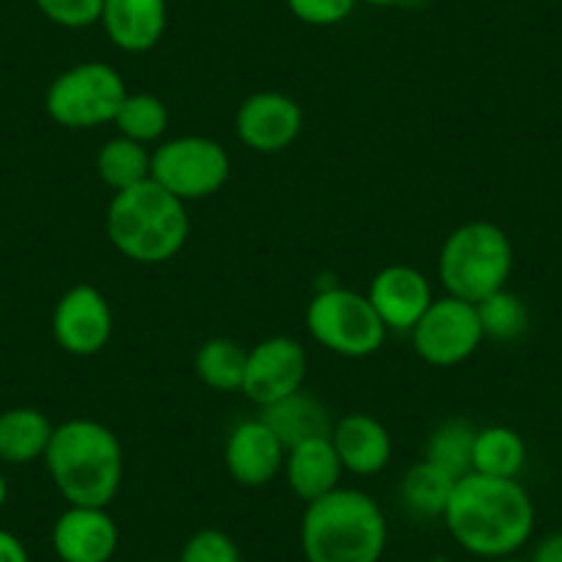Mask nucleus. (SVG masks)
Masks as SVG:
<instances>
[{
  "instance_id": "1",
  "label": "nucleus",
  "mask_w": 562,
  "mask_h": 562,
  "mask_svg": "<svg viewBox=\"0 0 562 562\" xmlns=\"http://www.w3.org/2000/svg\"><path fill=\"white\" fill-rule=\"evenodd\" d=\"M445 527L463 551L483 560L513 557L535 529V505L518 480L469 472L452 488Z\"/></svg>"
},
{
  "instance_id": "2",
  "label": "nucleus",
  "mask_w": 562,
  "mask_h": 562,
  "mask_svg": "<svg viewBox=\"0 0 562 562\" xmlns=\"http://www.w3.org/2000/svg\"><path fill=\"white\" fill-rule=\"evenodd\" d=\"M45 467L69 505L108 507L124 480L122 441L102 422L67 419L53 430Z\"/></svg>"
},
{
  "instance_id": "3",
  "label": "nucleus",
  "mask_w": 562,
  "mask_h": 562,
  "mask_svg": "<svg viewBox=\"0 0 562 562\" xmlns=\"http://www.w3.org/2000/svg\"><path fill=\"white\" fill-rule=\"evenodd\" d=\"M386 543V516L359 488H337L310 502L301 518L306 562H381Z\"/></svg>"
},
{
  "instance_id": "4",
  "label": "nucleus",
  "mask_w": 562,
  "mask_h": 562,
  "mask_svg": "<svg viewBox=\"0 0 562 562\" xmlns=\"http://www.w3.org/2000/svg\"><path fill=\"white\" fill-rule=\"evenodd\" d=\"M105 232L122 257L138 265H160L182 251L191 235V218L186 202L147 180L113 193Z\"/></svg>"
},
{
  "instance_id": "5",
  "label": "nucleus",
  "mask_w": 562,
  "mask_h": 562,
  "mask_svg": "<svg viewBox=\"0 0 562 562\" xmlns=\"http://www.w3.org/2000/svg\"><path fill=\"white\" fill-rule=\"evenodd\" d=\"M513 270V246L505 229L491 221H469L445 240L439 254V279L447 295L480 304L505 290Z\"/></svg>"
},
{
  "instance_id": "6",
  "label": "nucleus",
  "mask_w": 562,
  "mask_h": 562,
  "mask_svg": "<svg viewBox=\"0 0 562 562\" xmlns=\"http://www.w3.org/2000/svg\"><path fill=\"white\" fill-rule=\"evenodd\" d=\"M306 328L321 348L345 359H367L386 342V326L370 299L345 288L321 290L306 306Z\"/></svg>"
},
{
  "instance_id": "7",
  "label": "nucleus",
  "mask_w": 562,
  "mask_h": 562,
  "mask_svg": "<svg viewBox=\"0 0 562 562\" xmlns=\"http://www.w3.org/2000/svg\"><path fill=\"white\" fill-rule=\"evenodd\" d=\"M127 97L122 75L105 61H83L64 69L45 94V108L67 130H91L113 122Z\"/></svg>"
},
{
  "instance_id": "8",
  "label": "nucleus",
  "mask_w": 562,
  "mask_h": 562,
  "mask_svg": "<svg viewBox=\"0 0 562 562\" xmlns=\"http://www.w3.org/2000/svg\"><path fill=\"white\" fill-rule=\"evenodd\" d=\"M229 171L232 160L218 140L204 135H180L155 149L149 180L158 182L180 202H196L218 193L229 180Z\"/></svg>"
},
{
  "instance_id": "9",
  "label": "nucleus",
  "mask_w": 562,
  "mask_h": 562,
  "mask_svg": "<svg viewBox=\"0 0 562 562\" xmlns=\"http://www.w3.org/2000/svg\"><path fill=\"white\" fill-rule=\"evenodd\" d=\"M411 339H414L416 356L425 364L456 367L477 353L485 337L477 306L456 295H445V299H434V304L411 331Z\"/></svg>"
},
{
  "instance_id": "10",
  "label": "nucleus",
  "mask_w": 562,
  "mask_h": 562,
  "mask_svg": "<svg viewBox=\"0 0 562 562\" xmlns=\"http://www.w3.org/2000/svg\"><path fill=\"white\" fill-rule=\"evenodd\" d=\"M306 381V350L293 337H270L254 345L246 356L240 392L259 408L301 392Z\"/></svg>"
},
{
  "instance_id": "11",
  "label": "nucleus",
  "mask_w": 562,
  "mask_h": 562,
  "mask_svg": "<svg viewBox=\"0 0 562 562\" xmlns=\"http://www.w3.org/2000/svg\"><path fill=\"white\" fill-rule=\"evenodd\" d=\"M53 339L69 356H97L113 334L111 304L94 284H75L53 310Z\"/></svg>"
},
{
  "instance_id": "12",
  "label": "nucleus",
  "mask_w": 562,
  "mask_h": 562,
  "mask_svg": "<svg viewBox=\"0 0 562 562\" xmlns=\"http://www.w3.org/2000/svg\"><path fill=\"white\" fill-rule=\"evenodd\" d=\"M235 130L248 149L276 155L295 144L304 130V111L281 91H257L237 108Z\"/></svg>"
},
{
  "instance_id": "13",
  "label": "nucleus",
  "mask_w": 562,
  "mask_h": 562,
  "mask_svg": "<svg viewBox=\"0 0 562 562\" xmlns=\"http://www.w3.org/2000/svg\"><path fill=\"white\" fill-rule=\"evenodd\" d=\"M367 299L386 331L411 334L419 317L434 304V288L422 270L411 268V265H389V268L378 270L375 279L370 281Z\"/></svg>"
},
{
  "instance_id": "14",
  "label": "nucleus",
  "mask_w": 562,
  "mask_h": 562,
  "mask_svg": "<svg viewBox=\"0 0 562 562\" xmlns=\"http://www.w3.org/2000/svg\"><path fill=\"white\" fill-rule=\"evenodd\" d=\"M61 562H111L119 549V527L108 507L69 505L50 532Z\"/></svg>"
},
{
  "instance_id": "15",
  "label": "nucleus",
  "mask_w": 562,
  "mask_h": 562,
  "mask_svg": "<svg viewBox=\"0 0 562 562\" xmlns=\"http://www.w3.org/2000/svg\"><path fill=\"white\" fill-rule=\"evenodd\" d=\"M284 456H288L284 445L259 416L232 428L224 447L226 472L237 485H246V488H259L276 480V474L284 469Z\"/></svg>"
},
{
  "instance_id": "16",
  "label": "nucleus",
  "mask_w": 562,
  "mask_h": 562,
  "mask_svg": "<svg viewBox=\"0 0 562 562\" xmlns=\"http://www.w3.org/2000/svg\"><path fill=\"white\" fill-rule=\"evenodd\" d=\"M166 0H102L100 25L124 53H149L166 34Z\"/></svg>"
},
{
  "instance_id": "17",
  "label": "nucleus",
  "mask_w": 562,
  "mask_h": 562,
  "mask_svg": "<svg viewBox=\"0 0 562 562\" xmlns=\"http://www.w3.org/2000/svg\"><path fill=\"white\" fill-rule=\"evenodd\" d=\"M331 445L337 450L342 469L359 477H372V474L383 472L392 461V436L383 428V422H378L370 414L342 416L331 428Z\"/></svg>"
},
{
  "instance_id": "18",
  "label": "nucleus",
  "mask_w": 562,
  "mask_h": 562,
  "mask_svg": "<svg viewBox=\"0 0 562 562\" xmlns=\"http://www.w3.org/2000/svg\"><path fill=\"white\" fill-rule=\"evenodd\" d=\"M342 472V461L334 450L331 436L299 441L288 447V456H284V477H288L290 491L306 505L337 491Z\"/></svg>"
},
{
  "instance_id": "19",
  "label": "nucleus",
  "mask_w": 562,
  "mask_h": 562,
  "mask_svg": "<svg viewBox=\"0 0 562 562\" xmlns=\"http://www.w3.org/2000/svg\"><path fill=\"white\" fill-rule=\"evenodd\" d=\"M53 430L56 425L40 408L18 405V408L3 411L0 414V461L12 467L45 461Z\"/></svg>"
},
{
  "instance_id": "20",
  "label": "nucleus",
  "mask_w": 562,
  "mask_h": 562,
  "mask_svg": "<svg viewBox=\"0 0 562 562\" xmlns=\"http://www.w3.org/2000/svg\"><path fill=\"white\" fill-rule=\"evenodd\" d=\"M259 419L276 434V439L284 445V450L299 441L315 439V436H331V419H328L326 405L306 392H295L279 403L259 408Z\"/></svg>"
},
{
  "instance_id": "21",
  "label": "nucleus",
  "mask_w": 562,
  "mask_h": 562,
  "mask_svg": "<svg viewBox=\"0 0 562 562\" xmlns=\"http://www.w3.org/2000/svg\"><path fill=\"white\" fill-rule=\"evenodd\" d=\"M527 463V445L521 436L505 425H491L480 428L474 436L472 450V472L485 477L516 480Z\"/></svg>"
},
{
  "instance_id": "22",
  "label": "nucleus",
  "mask_w": 562,
  "mask_h": 562,
  "mask_svg": "<svg viewBox=\"0 0 562 562\" xmlns=\"http://www.w3.org/2000/svg\"><path fill=\"white\" fill-rule=\"evenodd\" d=\"M97 175L113 193L127 191V188L149 180V175H153V153L147 149V144L116 135V138L105 140L100 153H97Z\"/></svg>"
},
{
  "instance_id": "23",
  "label": "nucleus",
  "mask_w": 562,
  "mask_h": 562,
  "mask_svg": "<svg viewBox=\"0 0 562 562\" xmlns=\"http://www.w3.org/2000/svg\"><path fill=\"white\" fill-rule=\"evenodd\" d=\"M456 483L458 477H452L447 469L436 467V463L422 458L400 480V499H403V505L411 513H416L422 518L445 516L447 502H450Z\"/></svg>"
},
{
  "instance_id": "24",
  "label": "nucleus",
  "mask_w": 562,
  "mask_h": 562,
  "mask_svg": "<svg viewBox=\"0 0 562 562\" xmlns=\"http://www.w3.org/2000/svg\"><path fill=\"white\" fill-rule=\"evenodd\" d=\"M246 356L248 350H243L235 339H207L193 361L199 381L215 392H240L243 375H246Z\"/></svg>"
},
{
  "instance_id": "25",
  "label": "nucleus",
  "mask_w": 562,
  "mask_h": 562,
  "mask_svg": "<svg viewBox=\"0 0 562 562\" xmlns=\"http://www.w3.org/2000/svg\"><path fill=\"white\" fill-rule=\"evenodd\" d=\"M474 428L469 419H447L425 441V461L447 469L452 477L461 480L472 472V450H474Z\"/></svg>"
},
{
  "instance_id": "26",
  "label": "nucleus",
  "mask_w": 562,
  "mask_h": 562,
  "mask_svg": "<svg viewBox=\"0 0 562 562\" xmlns=\"http://www.w3.org/2000/svg\"><path fill=\"white\" fill-rule=\"evenodd\" d=\"M113 124L124 138L153 144V140L164 138V133L169 130V108L155 94H127L119 105Z\"/></svg>"
},
{
  "instance_id": "27",
  "label": "nucleus",
  "mask_w": 562,
  "mask_h": 562,
  "mask_svg": "<svg viewBox=\"0 0 562 562\" xmlns=\"http://www.w3.org/2000/svg\"><path fill=\"white\" fill-rule=\"evenodd\" d=\"M477 306L480 326H483V337L496 339V342H513L527 331L529 312L518 295L499 290V293L483 299Z\"/></svg>"
},
{
  "instance_id": "28",
  "label": "nucleus",
  "mask_w": 562,
  "mask_h": 562,
  "mask_svg": "<svg viewBox=\"0 0 562 562\" xmlns=\"http://www.w3.org/2000/svg\"><path fill=\"white\" fill-rule=\"evenodd\" d=\"M180 562H243L235 540L221 529H199L186 540Z\"/></svg>"
},
{
  "instance_id": "29",
  "label": "nucleus",
  "mask_w": 562,
  "mask_h": 562,
  "mask_svg": "<svg viewBox=\"0 0 562 562\" xmlns=\"http://www.w3.org/2000/svg\"><path fill=\"white\" fill-rule=\"evenodd\" d=\"M34 3L53 25L72 31L100 23L102 14V0H34Z\"/></svg>"
},
{
  "instance_id": "30",
  "label": "nucleus",
  "mask_w": 562,
  "mask_h": 562,
  "mask_svg": "<svg viewBox=\"0 0 562 562\" xmlns=\"http://www.w3.org/2000/svg\"><path fill=\"white\" fill-rule=\"evenodd\" d=\"M288 7L301 23L328 29L353 14L356 0H288Z\"/></svg>"
},
{
  "instance_id": "31",
  "label": "nucleus",
  "mask_w": 562,
  "mask_h": 562,
  "mask_svg": "<svg viewBox=\"0 0 562 562\" xmlns=\"http://www.w3.org/2000/svg\"><path fill=\"white\" fill-rule=\"evenodd\" d=\"M0 562H31L25 543L9 529H0Z\"/></svg>"
},
{
  "instance_id": "32",
  "label": "nucleus",
  "mask_w": 562,
  "mask_h": 562,
  "mask_svg": "<svg viewBox=\"0 0 562 562\" xmlns=\"http://www.w3.org/2000/svg\"><path fill=\"white\" fill-rule=\"evenodd\" d=\"M529 562H562V532L546 535V538L535 546V554Z\"/></svg>"
},
{
  "instance_id": "33",
  "label": "nucleus",
  "mask_w": 562,
  "mask_h": 562,
  "mask_svg": "<svg viewBox=\"0 0 562 562\" xmlns=\"http://www.w3.org/2000/svg\"><path fill=\"white\" fill-rule=\"evenodd\" d=\"M7 502H9V483H7V477L0 474V510L7 507Z\"/></svg>"
},
{
  "instance_id": "34",
  "label": "nucleus",
  "mask_w": 562,
  "mask_h": 562,
  "mask_svg": "<svg viewBox=\"0 0 562 562\" xmlns=\"http://www.w3.org/2000/svg\"><path fill=\"white\" fill-rule=\"evenodd\" d=\"M364 3H370V7H397L403 0H364Z\"/></svg>"
},
{
  "instance_id": "35",
  "label": "nucleus",
  "mask_w": 562,
  "mask_h": 562,
  "mask_svg": "<svg viewBox=\"0 0 562 562\" xmlns=\"http://www.w3.org/2000/svg\"><path fill=\"white\" fill-rule=\"evenodd\" d=\"M488 562H529V560H518V557H499V560H488Z\"/></svg>"
},
{
  "instance_id": "36",
  "label": "nucleus",
  "mask_w": 562,
  "mask_h": 562,
  "mask_svg": "<svg viewBox=\"0 0 562 562\" xmlns=\"http://www.w3.org/2000/svg\"><path fill=\"white\" fill-rule=\"evenodd\" d=\"M411 562H425V560H411Z\"/></svg>"
},
{
  "instance_id": "37",
  "label": "nucleus",
  "mask_w": 562,
  "mask_h": 562,
  "mask_svg": "<svg viewBox=\"0 0 562 562\" xmlns=\"http://www.w3.org/2000/svg\"><path fill=\"white\" fill-rule=\"evenodd\" d=\"M147 562H160V560H147Z\"/></svg>"
},
{
  "instance_id": "38",
  "label": "nucleus",
  "mask_w": 562,
  "mask_h": 562,
  "mask_svg": "<svg viewBox=\"0 0 562 562\" xmlns=\"http://www.w3.org/2000/svg\"><path fill=\"white\" fill-rule=\"evenodd\" d=\"M560 411H562V403H560Z\"/></svg>"
}]
</instances>
